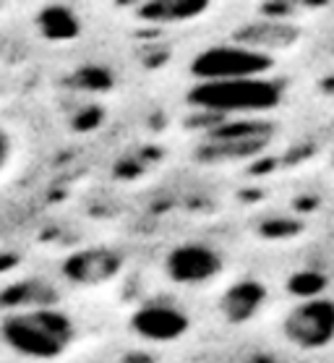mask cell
I'll use <instances>...</instances> for the list:
<instances>
[{
  "instance_id": "obj_1",
  "label": "cell",
  "mask_w": 334,
  "mask_h": 363,
  "mask_svg": "<svg viewBox=\"0 0 334 363\" xmlns=\"http://www.w3.org/2000/svg\"><path fill=\"white\" fill-rule=\"evenodd\" d=\"M74 319L52 303L21 306L0 319V342L26 361H57L76 342Z\"/></svg>"
},
{
  "instance_id": "obj_2",
  "label": "cell",
  "mask_w": 334,
  "mask_h": 363,
  "mask_svg": "<svg viewBox=\"0 0 334 363\" xmlns=\"http://www.w3.org/2000/svg\"><path fill=\"white\" fill-rule=\"evenodd\" d=\"M188 102L222 118H261V113H269L282 102V86L267 76L199 82L188 91Z\"/></svg>"
},
{
  "instance_id": "obj_3",
  "label": "cell",
  "mask_w": 334,
  "mask_h": 363,
  "mask_svg": "<svg viewBox=\"0 0 334 363\" xmlns=\"http://www.w3.org/2000/svg\"><path fill=\"white\" fill-rule=\"evenodd\" d=\"M274 139V123L267 118H225L201 133L196 157L209 165L253 160Z\"/></svg>"
},
{
  "instance_id": "obj_4",
  "label": "cell",
  "mask_w": 334,
  "mask_h": 363,
  "mask_svg": "<svg viewBox=\"0 0 334 363\" xmlns=\"http://www.w3.org/2000/svg\"><path fill=\"white\" fill-rule=\"evenodd\" d=\"M165 277L178 288H206L222 277L225 259L214 246L201 240H183L165 254Z\"/></svg>"
},
{
  "instance_id": "obj_5",
  "label": "cell",
  "mask_w": 334,
  "mask_h": 363,
  "mask_svg": "<svg viewBox=\"0 0 334 363\" xmlns=\"http://www.w3.org/2000/svg\"><path fill=\"white\" fill-rule=\"evenodd\" d=\"M272 68V55L248 50L243 45H222L199 52L191 60V74L199 82H228V79H251L264 76Z\"/></svg>"
},
{
  "instance_id": "obj_6",
  "label": "cell",
  "mask_w": 334,
  "mask_h": 363,
  "mask_svg": "<svg viewBox=\"0 0 334 363\" xmlns=\"http://www.w3.org/2000/svg\"><path fill=\"white\" fill-rule=\"evenodd\" d=\"M282 335L301 350H321L334 342V301L303 298L282 319Z\"/></svg>"
},
{
  "instance_id": "obj_7",
  "label": "cell",
  "mask_w": 334,
  "mask_h": 363,
  "mask_svg": "<svg viewBox=\"0 0 334 363\" xmlns=\"http://www.w3.org/2000/svg\"><path fill=\"white\" fill-rule=\"evenodd\" d=\"M128 330L149 345H175L191 332V316L170 301H144L130 311Z\"/></svg>"
},
{
  "instance_id": "obj_8",
  "label": "cell",
  "mask_w": 334,
  "mask_h": 363,
  "mask_svg": "<svg viewBox=\"0 0 334 363\" xmlns=\"http://www.w3.org/2000/svg\"><path fill=\"white\" fill-rule=\"evenodd\" d=\"M126 269V259L113 246H82L60 264V274L76 288H105Z\"/></svg>"
},
{
  "instance_id": "obj_9",
  "label": "cell",
  "mask_w": 334,
  "mask_h": 363,
  "mask_svg": "<svg viewBox=\"0 0 334 363\" xmlns=\"http://www.w3.org/2000/svg\"><path fill=\"white\" fill-rule=\"evenodd\" d=\"M264 303H267V288L259 280L245 277V280H238L225 288L217 308H220V316L225 322L240 327V324L253 322L264 308Z\"/></svg>"
},
{
  "instance_id": "obj_10",
  "label": "cell",
  "mask_w": 334,
  "mask_h": 363,
  "mask_svg": "<svg viewBox=\"0 0 334 363\" xmlns=\"http://www.w3.org/2000/svg\"><path fill=\"white\" fill-rule=\"evenodd\" d=\"M209 3L204 0H170V3H147L141 6L139 16L155 24H175V21H191L204 16Z\"/></svg>"
},
{
  "instance_id": "obj_11",
  "label": "cell",
  "mask_w": 334,
  "mask_h": 363,
  "mask_svg": "<svg viewBox=\"0 0 334 363\" xmlns=\"http://www.w3.org/2000/svg\"><path fill=\"white\" fill-rule=\"evenodd\" d=\"M295 40V29L285 24H261V26H248L243 34H238V45H243L248 50L264 52L269 55L272 50L290 48Z\"/></svg>"
},
{
  "instance_id": "obj_12",
  "label": "cell",
  "mask_w": 334,
  "mask_h": 363,
  "mask_svg": "<svg viewBox=\"0 0 334 363\" xmlns=\"http://www.w3.org/2000/svg\"><path fill=\"white\" fill-rule=\"evenodd\" d=\"M37 24H40V32L50 40H74L79 34V18L74 16V11L60 9V6L40 11Z\"/></svg>"
},
{
  "instance_id": "obj_13",
  "label": "cell",
  "mask_w": 334,
  "mask_h": 363,
  "mask_svg": "<svg viewBox=\"0 0 334 363\" xmlns=\"http://www.w3.org/2000/svg\"><path fill=\"white\" fill-rule=\"evenodd\" d=\"M76 84H79V89L87 91H107L113 86V76L105 68H82L76 74Z\"/></svg>"
},
{
  "instance_id": "obj_14",
  "label": "cell",
  "mask_w": 334,
  "mask_h": 363,
  "mask_svg": "<svg viewBox=\"0 0 334 363\" xmlns=\"http://www.w3.org/2000/svg\"><path fill=\"white\" fill-rule=\"evenodd\" d=\"M11 155H13V141H11L9 131L0 128V170L11 162Z\"/></svg>"
}]
</instances>
